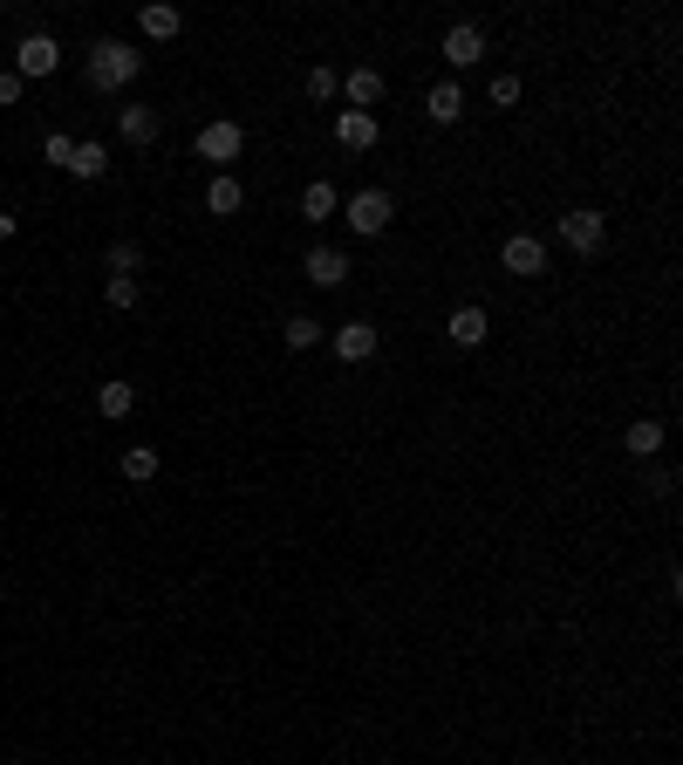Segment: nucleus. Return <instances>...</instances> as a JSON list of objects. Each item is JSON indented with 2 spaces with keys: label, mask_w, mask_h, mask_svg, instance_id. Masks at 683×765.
Segmentation results:
<instances>
[{
  "label": "nucleus",
  "mask_w": 683,
  "mask_h": 765,
  "mask_svg": "<svg viewBox=\"0 0 683 765\" xmlns=\"http://www.w3.org/2000/svg\"><path fill=\"white\" fill-rule=\"evenodd\" d=\"M131 411H137V390H131V383H96V417L124 424Z\"/></svg>",
  "instance_id": "nucleus-17"
},
{
  "label": "nucleus",
  "mask_w": 683,
  "mask_h": 765,
  "mask_svg": "<svg viewBox=\"0 0 683 765\" xmlns=\"http://www.w3.org/2000/svg\"><path fill=\"white\" fill-rule=\"evenodd\" d=\"M103 172H110V151H103V144H75L69 178H103Z\"/></svg>",
  "instance_id": "nucleus-21"
},
{
  "label": "nucleus",
  "mask_w": 683,
  "mask_h": 765,
  "mask_svg": "<svg viewBox=\"0 0 683 765\" xmlns=\"http://www.w3.org/2000/svg\"><path fill=\"white\" fill-rule=\"evenodd\" d=\"M280 342H288L294 355H308V349L321 342V321H314V314H288V329H280Z\"/></svg>",
  "instance_id": "nucleus-20"
},
{
  "label": "nucleus",
  "mask_w": 683,
  "mask_h": 765,
  "mask_svg": "<svg viewBox=\"0 0 683 765\" xmlns=\"http://www.w3.org/2000/svg\"><path fill=\"white\" fill-rule=\"evenodd\" d=\"M445 335H452L458 349H478V342H486V335H493V314H486V308H478V301H472V308H452V321H445Z\"/></svg>",
  "instance_id": "nucleus-12"
},
{
  "label": "nucleus",
  "mask_w": 683,
  "mask_h": 765,
  "mask_svg": "<svg viewBox=\"0 0 683 765\" xmlns=\"http://www.w3.org/2000/svg\"><path fill=\"white\" fill-rule=\"evenodd\" d=\"M55 69H62L55 34H21V49H14V75H21V83H34V75H55Z\"/></svg>",
  "instance_id": "nucleus-5"
},
{
  "label": "nucleus",
  "mask_w": 683,
  "mask_h": 765,
  "mask_svg": "<svg viewBox=\"0 0 683 765\" xmlns=\"http://www.w3.org/2000/svg\"><path fill=\"white\" fill-rule=\"evenodd\" d=\"M178 28H185V14L172 8V0H151V8L137 14V34H144V42H172Z\"/></svg>",
  "instance_id": "nucleus-16"
},
{
  "label": "nucleus",
  "mask_w": 683,
  "mask_h": 765,
  "mask_svg": "<svg viewBox=\"0 0 683 765\" xmlns=\"http://www.w3.org/2000/svg\"><path fill=\"white\" fill-rule=\"evenodd\" d=\"M301 273L314 280V288H321V294H329V288H342V280H349V254H342V247H308V260H301Z\"/></svg>",
  "instance_id": "nucleus-9"
},
{
  "label": "nucleus",
  "mask_w": 683,
  "mask_h": 765,
  "mask_svg": "<svg viewBox=\"0 0 683 765\" xmlns=\"http://www.w3.org/2000/svg\"><path fill=\"white\" fill-rule=\"evenodd\" d=\"M329 342H335V355H342V362H370V355H376V342H383V335H376V329H370V321H363V314H355V321H342V329H335V335H329Z\"/></svg>",
  "instance_id": "nucleus-10"
},
{
  "label": "nucleus",
  "mask_w": 683,
  "mask_h": 765,
  "mask_svg": "<svg viewBox=\"0 0 683 765\" xmlns=\"http://www.w3.org/2000/svg\"><path fill=\"white\" fill-rule=\"evenodd\" d=\"M239 206H247V185H239L232 172H213V178H206V213H213V219H232Z\"/></svg>",
  "instance_id": "nucleus-13"
},
{
  "label": "nucleus",
  "mask_w": 683,
  "mask_h": 765,
  "mask_svg": "<svg viewBox=\"0 0 683 765\" xmlns=\"http://www.w3.org/2000/svg\"><path fill=\"white\" fill-rule=\"evenodd\" d=\"M478 55H486V28L458 21V28L445 34V62H452V69H478Z\"/></svg>",
  "instance_id": "nucleus-11"
},
{
  "label": "nucleus",
  "mask_w": 683,
  "mask_h": 765,
  "mask_svg": "<svg viewBox=\"0 0 683 765\" xmlns=\"http://www.w3.org/2000/svg\"><path fill=\"white\" fill-rule=\"evenodd\" d=\"M157 131H165V116H157L151 103H124V110H116V137H124V144L151 151V144H157Z\"/></svg>",
  "instance_id": "nucleus-7"
},
{
  "label": "nucleus",
  "mask_w": 683,
  "mask_h": 765,
  "mask_svg": "<svg viewBox=\"0 0 683 765\" xmlns=\"http://www.w3.org/2000/svg\"><path fill=\"white\" fill-rule=\"evenodd\" d=\"M424 116H431L437 131H452L458 116H465V90H458V83H431V96H424Z\"/></svg>",
  "instance_id": "nucleus-15"
},
{
  "label": "nucleus",
  "mask_w": 683,
  "mask_h": 765,
  "mask_svg": "<svg viewBox=\"0 0 683 765\" xmlns=\"http://www.w3.org/2000/svg\"><path fill=\"white\" fill-rule=\"evenodd\" d=\"M342 213H349V232H355V239H383V232L396 226V198H390L383 185H370V192H355Z\"/></svg>",
  "instance_id": "nucleus-2"
},
{
  "label": "nucleus",
  "mask_w": 683,
  "mask_h": 765,
  "mask_svg": "<svg viewBox=\"0 0 683 765\" xmlns=\"http://www.w3.org/2000/svg\"><path fill=\"white\" fill-rule=\"evenodd\" d=\"M124 478H131V486L157 478V452H151V445H131V452H124Z\"/></svg>",
  "instance_id": "nucleus-23"
},
{
  "label": "nucleus",
  "mask_w": 683,
  "mask_h": 765,
  "mask_svg": "<svg viewBox=\"0 0 683 765\" xmlns=\"http://www.w3.org/2000/svg\"><path fill=\"white\" fill-rule=\"evenodd\" d=\"M376 137H383L376 110H335V144L342 151H376Z\"/></svg>",
  "instance_id": "nucleus-6"
},
{
  "label": "nucleus",
  "mask_w": 683,
  "mask_h": 765,
  "mask_svg": "<svg viewBox=\"0 0 683 765\" xmlns=\"http://www.w3.org/2000/svg\"><path fill=\"white\" fill-rule=\"evenodd\" d=\"M42 157L69 172V157H75V137H62V131H55V137H42Z\"/></svg>",
  "instance_id": "nucleus-27"
},
{
  "label": "nucleus",
  "mask_w": 683,
  "mask_h": 765,
  "mask_svg": "<svg viewBox=\"0 0 683 765\" xmlns=\"http://www.w3.org/2000/svg\"><path fill=\"white\" fill-rule=\"evenodd\" d=\"M486 96H493V110H513V103H519V75H493Z\"/></svg>",
  "instance_id": "nucleus-26"
},
{
  "label": "nucleus",
  "mask_w": 683,
  "mask_h": 765,
  "mask_svg": "<svg viewBox=\"0 0 683 765\" xmlns=\"http://www.w3.org/2000/svg\"><path fill=\"white\" fill-rule=\"evenodd\" d=\"M103 267H110V273H131V280H137V267H144V247H137V239H116Z\"/></svg>",
  "instance_id": "nucleus-22"
},
{
  "label": "nucleus",
  "mask_w": 683,
  "mask_h": 765,
  "mask_svg": "<svg viewBox=\"0 0 683 765\" xmlns=\"http://www.w3.org/2000/svg\"><path fill=\"white\" fill-rule=\"evenodd\" d=\"M308 96H314V103L342 96V75H335V69H308Z\"/></svg>",
  "instance_id": "nucleus-25"
},
{
  "label": "nucleus",
  "mask_w": 683,
  "mask_h": 765,
  "mask_svg": "<svg viewBox=\"0 0 683 765\" xmlns=\"http://www.w3.org/2000/svg\"><path fill=\"white\" fill-rule=\"evenodd\" d=\"M14 103H21V75L0 69V110H14Z\"/></svg>",
  "instance_id": "nucleus-28"
},
{
  "label": "nucleus",
  "mask_w": 683,
  "mask_h": 765,
  "mask_svg": "<svg viewBox=\"0 0 683 765\" xmlns=\"http://www.w3.org/2000/svg\"><path fill=\"white\" fill-rule=\"evenodd\" d=\"M663 437H670V431H663L656 417H635V424L622 431V445H629V458H656V452H663Z\"/></svg>",
  "instance_id": "nucleus-18"
},
{
  "label": "nucleus",
  "mask_w": 683,
  "mask_h": 765,
  "mask_svg": "<svg viewBox=\"0 0 683 765\" xmlns=\"http://www.w3.org/2000/svg\"><path fill=\"white\" fill-rule=\"evenodd\" d=\"M335 206H342V198H335V185H329V178H314V185L301 192V219H314V226H321V219H329Z\"/></svg>",
  "instance_id": "nucleus-19"
},
{
  "label": "nucleus",
  "mask_w": 683,
  "mask_h": 765,
  "mask_svg": "<svg viewBox=\"0 0 683 765\" xmlns=\"http://www.w3.org/2000/svg\"><path fill=\"white\" fill-rule=\"evenodd\" d=\"M90 90L96 96H116V90H131L137 83V75H144V49L137 42H116V34H110V42H96L90 49Z\"/></svg>",
  "instance_id": "nucleus-1"
},
{
  "label": "nucleus",
  "mask_w": 683,
  "mask_h": 765,
  "mask_svg": "<svg viewBox=\"0 0 683 765\" xmlns=\"http://www.w3.org/2000/svg\"><path fill=\"white\" fill-rule=\"evenodd\" d=\"M239 151H247V131H239V124H226V116L198 131V157H206V165H232Z\"/></svg>",
  "instance_id": "nucleus-8"
},
{
  "label": "nucleus",
  "mask_w": 683,
  "mask_h": 765,
  "mask_svg": "<svg viewBox=\"0 0 683 765\" xmlns=\"http://www.w3.org/2000/svg\"><path fill=\"white\" fill-rule=\"evenodd\" d=\"M144 301V280H131V273H110V308H137Z\"/></svg>",
  "instance_id": "nucleus-24"
},
{
  "label": "nucleus",
  "mask_w": 683,
  "mask_h": 765,
  "mask_svg": "<svg viewBox=\"0 0 683 765\" xmlns=\"http://www.w3.org/2000/svg\"><path fill=\"white\" fill-rule=\"evenodd\" d=\"M383 90H390V83H383V69H349V75H342L349 110H376V103H383Z\"/></svg>",
  "instance_id": "nucleus-14"
},
{
  "label": "nucleus",
  "mask_w": 683,
  "mask_h": 765,
  "mask_svg": "<svg viewBox=\"0 0 683 765\" xmlns=\"http://www.w3.org/2000/svg\"><path fill=\"white\" fill-rule=\"evenodd\" d=\"M0 239H14V213H0Z\"/></svg>",
  "instance_id": "nucleus-29"
},
{
  "label": "nucleus",
  "mask_w": 683,
  "mask_h": 765,
  "mask_svg": "<svg viewBox=\"0 0 683 765\" xmlns=\"http://www.w3.org/2000/svg\"><path fill=\"white\" fill-rule=\"evenodd\" d=\"M499 267H506L513 280H540V273H547V239H534V232H513L506 247H499Z\"/></svg>",
  "instance_id": "nucleus-4"
},
{
  "label": "nucleus",
  "mask_w": 683,
  "mask_h": 765,
  "mask_svg": "<svg viewBox=\"0 0 683 765\" xmlns=\"http://www.w3.org/2000/svg\"><path fill=\"white\" fill-rule=\"evenodd\" d=\"M560 247L581 254V260H594L601 247H609V219H601L594 206H575L568 219H560Z\"/></svg>",
  "instance_id": "nucleus-3"
}]
</instances>
